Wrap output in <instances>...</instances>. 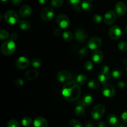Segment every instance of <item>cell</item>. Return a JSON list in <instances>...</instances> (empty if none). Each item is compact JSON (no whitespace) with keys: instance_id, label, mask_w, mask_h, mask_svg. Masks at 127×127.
<instances>
[{"instance_id":"obj_22","label":"cell","mask_w":127,"mask_h":127,"mask_svg":"<svg viewBox=\"0 0 127 127\" xmlns=\"http://www.w3.org/2000/svg\"><path fill=\"white\" fill-rule=\"evenodd\" d=\"M19 27L23 31H27L31 28V24L29 22L26 20H22V21H19Z\"/></svg>"},{"instance_id":"obj_29","label":"cell","mask_w":127,"mask_h":127,"mask_svg":"<svg viewBox=\"0 0 127 127\" xmlns=\"http://www.w3.org/2000/svg\"><path fill=\"white\" fill-rule=\"evenodd\" d=\"M32 123V119L29 117H26L22 120V124L23 126L28 127L31 126Z\"/></svg>"},{"instance_id":"obj_21","label":"cell","mask_w":127,"mask_h":127,"mask_svg":"<svg viewBox=\"0 0 127 127\" xmlns=\"http://www.w3.org/2000/svg\"><path fill=\"white\" fill-rule=\"evenodd\" d=\"M98 79L100 83L101 84H106L110 81V77L108 74H104V73H99L98 76Z\"/></svg>"},{"instance_id":"obj_14","label":"cell","mask_w":127,"mask_h":127,"mask_svg":"<svg viewBox=\"0 0 127 127\" xmlns=\"http://www.w3.org/2000/svg\"><path fill=\"white\" fill-rule=\"evenodd\" d=\"M74 35H75L76 39L78 42H84L88 37V33L86 32L85 30L83 29H78L77 30H76Z\"/></svg>"},{"instance_id":"obj_43","label":"cell","mask_w":127,"mask_h":127,"mask_svg":"<svg viewBox=\"0 0 127 127\" xmlns=\"http://www.w3.org/2000/svg\"><path fill=\"white\" fill-rule=\"evenodd\" d=\"M11 2L14 6H18L22 4V0H11Z\"/></svg>"},{"instance_id":"obj_33","label":"cell","mask_w":127,"mask_h":127,"mask_svg":"<svg viewBox=\"0 0 127 127\" xmlns=\"http://www.w3.org/2000/svg\"><path fill=\"white\" fill-rule=\"evenodd\" d=\"M118 48L122 52H125L127 50V43L125 41H121L118 43Z\"/></svg>"},{"instance_id":"obj_26","label":"cell","mask_w":127,"mask_h":127,"mask_svg":"<svg viewBox=\"0 0 127 127\" xmlns=\"http://www.w3.org/2000/svg\"><path fill=\"white\" fill-rule=\"evenodd\" d=\"M81 7L83 10L85 11H89L91 10L92 9V4L89 1H84L82 2L81 4Z\"/></svg>"},{"instance_id":"obj_17","label":"cell","mask_w":127,"mask_h":127,"mask_svg":"<svg viewBox=\"0 0 127 127\" xmlns=\"http://www.w3.org/2000/svg\"><path fill=\"white\" fill-rule=\"evenodd\" d=\"M107 121L112 127H119L120 125V120L119 117L115 114H110L107 117Z\"/></svg>"},{"instance_id":"obj_51","label":"cell","mask_w":127,"mask_h":127,"mask_svg":"<svg viewBox=\"0 0 127 127\" xmlns=\"http://www.w3.org/2000/svg\"><path fill=\"white\" fill-rule=\"evenodd\" d=\"M1 1H2V2H7L9 0H1Z\"/></svg>"},{"instance_id":"obj_11","label":"cell","mask_w":127,"mask_h":127,"mask_svg":"<svg viewBox=\"0 0 127 127\" xmlns=\"http://www.w3.org/2000/svg\"><path fill=\"white\" fill-rule=\"evenodd\" d=\"M103 95L107 98L113 97L115 95V89L111 84H106L102 89Z\"/></svg>"},{"instance_id":"obj_12","label":"cell","mask_w":127,"mask_h":127,"mask_svg":"<svg viewBox=\"0 0 127 127\" xmlns=\"http://www.w3.org/2000/svg\"><path fill=\"white\" fill-rule=\"evenodd\" d=\"M116 14L113 11H109L104 15V22L107 25H111L116 20Z\"/></svg>"},{"instance_id":"obj_23","label":"cell","mask_w":127,"mask_h":127,"mask_svg":"<svg viewBox=\"0 0 127 127\" xmlns=\"http://www.w3.org/2000/svg\"><path fill=\"white\" fill-rule=\"evenodd\" d=\"M84 112H85V109L83 105H78L74 109V114L78 117L83 116L84 114Z\"/></svg>"},{"instance_id":"obj_47","label":"cell","mask_w":127,"mask_h":127,"mask_svg":"<svg viewBox=\"0 0 127 127\" xmlns=\"http://www.w3.org/2000/svg\"><path fill=\"white\" fill-rule=\"evenodd\" d=\"M60 33H61V30L60 29L57 28V29H56L55 30V31H54L55 35L58 36V35H60Z\"/></svg>"},{"instance_id":"obj_18","label":"cell","mask_w":127,"mask_h":127,"mask_svg":"<svg viewBox=\"0 0 127 127\" xmlns=\"http://www.w3.org/2000/svg\"><path fill=\"white\" fill-rule=\"evenodd\" d=\"M34 127H47L48 124L45 119L42 117H38L35 119L33 122Z\"/></svg>"},{"instance_id":"obj_54","label":"cell","mask_w":127,"mask_h":127,"mask_svg":"<svg viewBox=\"0 0 127 127\" xmlns=\"http://www.w3.org/2000/svg\"></svg>"},{"instance_id":"obj_24","label":"cell","mask_w":127,"mask_h":127,"mask_svg":"<svg viewBox=\"0 0 127 127\" xmlns=\"http://www.w3.org/2000/svg\"><path fill=\"white\" fill-rule=\"evenodd\" d=\"M100 82L97 81L95 79H91L88 83V86L91 89H97L100 87Z\"/></svg>"},{"instance_id":"obj_50","label":"cell","mask_w":127,"mask_h":127,"mask_svg":"<svg viewBox=\"0 0 127 127\" xmlns=\"http://www.w3.org/2000/svg\"><path fill=\"white\" fill-rule=\"evenodd\" d=\"M125 32L127 34V26H125Z\"/></svg>"},{"instance_id":"obj_42","label":"cell","mask_w":127,"mask_h":127,"mask_svg":"<svg viewBox=\"0 0 127 127\" xmlns=\"http://www.w3.org/2000/svg\"><path fill=\"white\" fill-rule=\"evenodd\" d=\"M15 84L18 87L22 86L24 84V81L21 78H19V79H17L15 81Z\"/></svg>"},{"instance_id":"obj_37","label":"cell","mask_w":127,"mask_h":127,"mask_svg":"<svg viewBox=\"0 0 127 127\" xmlns=\"http://www.w3.org/2000/svg\"><path fill=\"white\" fill-rule=\"evenodd\" d=\"M84 68L86 70L91 71L93 68V63L91 62H86L84 64Z\"/></svg>"},{"instance_id":"obj_52","label":"cell","mask_w":127,"mask_h":127,"mask_svg":"<svg viewBox=\"0 0 127 127\" xmlns=\"http://www.w3.org/2000/svg\"><path fill=\"white\" fill-rule=\"evenodd\" d=\"M119 127H127V126H126V125H120Z\"/></svg>"},{"instance_id":"obj_46","label":"cell","mask_w":127,"mask_h":127,"mask_svg":"<svg viewBox=\"0 0 127 127\" xmlns=\"http://www.w3.org/2000/svg\"><path fill=\"white\" fill-rule=\"evenodd\" d=\"M97 127H108V125L104 122H100L98 123Z\"/></svg>"},{"instance_id":"obj_4","label":"cell","mask_w":127,"mask_h":127,"mask_svg":"<svg viewBox=\"0 0 127 127\" xmlns=\"http://www.w3.org/2000/svg\"><path fill=\"white\" fill-rule=\"evenodd\" d=\"M4 20L7 23L14 25L19 22V16L15 11H8L5 13Z\"/></svg>"},{"instance_id":"obj_27","label":"cell","mask_w":127,"mask_h":127,"mask_svg":"<svg viewBox=\"0 0 127 127\" xmlns=\"http://www.w3.org/2000/svg\"><path fill=\"white\" fill-rule=\"evenodd\" d=\"M73 34L71 31H66L63 33V38L67 42H71L73 39Z\"/></svg>"},{"instance_id":"obj_34","label":"cell","mask_w":127,"mask_h":127,"mask_svg":"<svg viewBox=\"0 0 127 127\" xmlns=\"http://www.w3.org/2000/svg\"><path fill=\"white\" fill-rule=\"evenodd\" d=\"M63 0H51V4L55 7H59L63 5Z\"/></svg>"},{"instance_id":"obj_1","label":"cell","mask_w":127,"mask_h":127,"mask_svg":"<svg viewBox=\"0 0 127 127\" xmlns=\"http://www.w3.org/2000/svg\"><path fill=\"white\" fill-rule=\"evenodd\" d=\"M81 90L76 81H70L64 84L62 89V95L65 100L69 102L76 100L79 97Z\"/></svg>"},{"instance_id":"obj_45","label":"cell","mask_w":127,"mask_h":127,"mask_svg":"<svg viewBox=\"0 0 127 127\" xmlns=\"http://www.w3.org/2000/svg\"><path fill=\"white\" fill-rule=\"evenodd\" d=\"M117 86L118 88H120V89H123V88L125 86V82H123V81L119 82V83H117Z\"/></svg>"},{"instance_id":"obj_19","label":"cell","mask_w":127,"mask_h":127,"mask_svg":"<svg viewBox=\"0 0 127 127\" xmlns=\"http://www.w3.org/2000/svg\"><path fill=\"white\" fill-rule=\"evenodd\" d=\"M38 72L35 69H30L25 74V78L28 81H32L38 78Z\"/></svg>"},{"instance_id":"obj_25","label":"cell","mask_w":127,"mask_h":127,"mask_svg":"<svg viewBox=\"0 0 127 127\" xmlns=\"http://www.w3.org/2000/svg\"><path fill=\"white\" fill-rule=\"evenodd\" d=\"M87 79H88V78H87L86 74H81L77 76L76 82L79 85H83V84L86 83Z\"/></svg>"},{"instance_id":"obj_13","label":"cell","mask_w":127,"mask_h":127,"mask_svg":"<svg viewBox=\"0 0 127 127\" xmlns=\"http://www.w3.org/2000/svg\"><path fill=\"white\" fill-rule=\"evenodd\" d=\"M115 10L116 14L119 16H122L126 14L127 8L126 4L124 3V2H118L117 3L115 4Z\"/></svg>"},{"instance_id":"obj_30","label":"cell","mask_w":127,"mask_h":127,"mask_svg":"<svg viewBox=\"0 0 127 127\" xmlns=\"http://www.w3.org/2000/svg\"><path fill=\"white\" fill-rule=\"evenodd\" d=\"M122 75V71L119 70V69H115L111 73V77L113 79H117L118 78H120Z\"/></svg>"},{"instance_id":"obj_28","label":"cell","mask_w":127,"mask_h":127,"mask_svg":"<svg viewBox=\"0 0 127 127\" xmlns=\"http://www.w3.org/2000/svg\"><path fill=\"white\" fill-rule=\"evenodd\" d=\"M31 64L34 68H38L42 64V61L38 58H33L31 61Z\"/></svg>"},{"instance_id":"obj_32","label":"cell","mask_w":127,"mask_h":127,"mask_svg":"<svg viewBox=\"0 0 127 127\" xmlns=\"http://www.w3.org/2000/svg\"><path fill=\"white\" fill-rule=\"evenodd\" d=\"M9 37V33L7 31L4 29H1L0 31V38L1 40H6Z\"/></svg>"},{"instance_id":"obj_16","label":"cell","mask_w":127,"mask_h":127,"mask_svg":"<svg viewBox=\"0 0 127 127\" xmlns=\"http://www.w3.org/2000/svg\"><path fill=\"white\" fill-rule=\"evenodd\" d=\"M32 14V8L29 5H24L20 8L19 14L22 18H27Z\"/></svg>"},{"instance_id":"obj_39","label":"cell","mask_w":127,"mask_h":127,"mask_svg":"<svg viewBox=\"0 0 127 127\" xmlns=\"http://www.w3.org/2000/svg\"><path fill=\"white\" fill-rule=\"evenodd\" d=\"M68 1L69 4L74 7V8H77L80 3L81 0H68Z\"/></svg>"},{"instance_id":"obj_48","label":"cell","mask_w":127,"mask_h":127,"mask_svg":"<svg viewBox=\"0 0 127 127\" xmlns=\"http://www.w3.org/2000/svg\"><path fill=\"white\" fill-rule=\"evenodd\" d=\"M47 2H48V0H38V2L41 5L46 4L47 3Z\"/></svg>"},{"instance_id":"obj_7","label":"cell","mask_w":127,"mask_h":127,"mask_svg":"<svg viewBox=\"0 0 127 127\" xmlns=\"http://www.w3.org/2000/svg\"><path fill=\"white\" fill-rule=\"evenodd\" d=\"M15 64L18 69H24L29 66L30 61L27 57L22 56V57H20L17 58Z\"/></svg>"},{"instance_id":"obj_31","label":"cell","mask_w":127,"mask_h":127,"mask_svg":"<svg viewBox=\"0 0 127 127\" xmlns=\"http://www.w3.org/2000/svg\"><path fill=\"white\" fill-rule=\"evenodd\" d=\"M69 127H83V125L78 120L73 119L70 120L69 122Z\"/></svg>"},{"instance_id":"obj_8","label":"cell","mask_w":127,"mask_h":127,"mask_svg":"<svg viewBox=\"0 0 127 127\" xmlns=\"http://www.w3.org/2000/svg\"><path fill=\"white\" fill-rule=\"evenodd\" d=\"M122 35V30L118 26H114L109 29V35L112 40H118Z\"/></svg>"},{"instance_id":"obj_2","label":"cell","mask_w":127,"mask_h":127,"mask_svg":"<svg viewBox=\"0 0 127 127\" xmlns=\"http://www.w3.org/2000/svg\"><path fill=\"white\" fill-rule=\"evenodd\" d=\"M16 43L13 40L6 41L1 45V52L4 55H11L16 51Z\"/></svg>"},{"instance_id":"obj_36","label":"cell","mask_w":127,"mask_h":127,"mask_svg":"<svg viewBox=\"0 0 127 127\" xmlns=\"http://www.w3.org/2000/svg\"><path fill=\"white\" fill-rule=\"evenodd\" d=\"M93 19V21H94L96 24H99L101 23L102 21V16H100V15L97 14L94 15Z\"/></svg>"},{"instance_id":"obj_35","label":"cell","mask_w":127,"mask_h":127,"mask_svg":"<svg viewBox=\"0 0 127 127\" xmlns=\"http://www.w3.org/2000/svg\"><path fill=\"white\" fill-rule=\"evenodd\" d=\"M7 127H20V124L17 120L12 119L7 123Z\"/></svg>"},{"instance_id":"obj_38","label":"cell","mask_w":127,"mask_h":127,"mask_svg":"<svg viewBox=\"0 0 127 127\" xmlns=\"http://www.w3.org/2000/svg\"><path fill=\"white\" fill-rule=\"evenodd\" d=\"M88 52H89V48L88 47H83L81 49L79 50V54L83 57H86L88 55Z\"/></svg>"},{"instance_id":"obj_3","label":"cell","mask_w":127,"mask_h":127,"mask_svg":"<svg viewBox=\"0 0 127 127\" xmlns=\"http://www.w3.org/2000/svg\"><path fill=\"white\" fill-rule=\"evenodd\" d=\"M105 112V107L102 104H98L94 106L91 112V117L94 120L100 119L104 115Z\"/></svg>"},{"instance_id":"obj_44","label":"cell","mask_w":127,"mask_h":127,"mask_svg":"<svg viewBox=\"0 0 127 127\" xmlns=\"http://www.w3.org/2000/svg\"><path fill=\"white\" fill-rule=\"evenodd\" d=\"M94 124L91 121H87L85 124V127H94Z\"/></svg>"},{"instance_id":"obj_20","label":"cell","mask_w":127,"mask_h":127,"mask_svg":"<svg viewBox=\"0 0 127 127\" xmlns=\"http://www.w3.org/2000/svg\"><path fill=\"white\" fill-rule=\"evenodd\" d=\"M93 101H94L93 97L91 94H86L82 99L81 104L83 105V106H89L93 104Z\"/></svg>"},{"instance_id":"obj_53","label":"cell","mask_w":127,"mask_h":127,"mask_svg":"<svg viewBox=\"0 0 127 127\" xmlns=\"http://www.w3.org/2000/svg\"><path fill=\"white\" fill-rule=\"evenodd\" d=\"M88 1H93V0H88Z\"/></svg>"},{"instance_id":"obj_40","label":"cell","mask_w":127,"mask_h":127,"mask_svg":"<svg viewBox=\"0 0 127 127\" xmlns=\"http://www.w3.org/2000/svg\"><path fill=\"white\" fill-rule=\"evenodd\" d=\"M109 70H110V68L109 66L107 65L103 66L101 70H100V73H104V74H108V73L109 72Z\"/></svg>"},{"instance_id":"obj_10","label":"cell","mask_w":127,"mask_h":127,"mask_svg":"<svg viewBox=\"0 0 127 127\" xmlns=\"http://www.w3.org/2000/svg\"><path fill=\"white\" fill-rule=\"evenodd\" d=\"M57 78L58 81L61 83H66V82L70 81L71 79L73 78V76L69 72L66 71H62L58 72L57 75Z\"/></svg>"},{"instance_id":"obj_5","label":"cell","mask_w":127,"mask_h":127,"mask_svg":"<svg viewBox=\"0 0 127 127\" xmlns=\"http://www.w3.org/2000/svg\"><path fill=\"white\" fill-rule=\"evenodd\" d=\"M55 15L54 10L50 7H46L41 11V18L43 21L48 22L53 18Z\"/></svg>"},{"instance_id":"obj_41","label":"cell","mask_w":127,"mask_h":127,"mask_svg":"<svg viewBox=\"0 0 127 127\" xmlns=\"http://www.w3.org/2000/svg\"><path fill=\"white\" fill-rule=\"evenodd\" d=\"M121 118L122 121L124 122L125 124H127V110L122 113V114L121 115Z\"/></svg>"},{"instance_id":"obj_9","label":"cell","mask_w":127,"mask_h":127,"mask_svg":"<svg viewBox=\"0 0 127 127\" xmlns=\"http://www.w3.org/2000/svg\"><path fill=\"white\" fill-rule=\"evenodd\" d=\"M102 41L100 37H94L91 38L88 42V47L91 50H97L102 45Z\"/></svg>"},{"instance_id":"obj_15","label":"cell","mask_w":127,"mask_h":127,"mask_svg":"<svg viewBox=\"0 0 127 127\" xmlns=\"http://www.w3.org/2000/svg\"><path fill=\"white\" fill-rule=\"evenodd\" d=\"M104 59V53L100 50H95L92 53V60L94 63L99 64L101 63Z\"/></svg>"},{"instance_id":"obj_49","label":"cell","mask_w":127,"mask_h":127,"mask_svg":"<svg viewBox=\"0 0 127 127\" xmlns=\"http://www.w3.org/2000/svg\"><path fill=\"white\" fill-rule=\"evenodd\" d=\"M11 37H12V40L17 39V33H12V35H11Z\"/></svg>"},{"instance_id":"obj_6","label":"cell","mask_w":127,"mask_h":127,"mask_svg":"<svg viewBox=\"0 0 127 127\" xmlns=\"http://www.w3.org/2000/svg\"><path fill=\"white\" fill-rule=\"evenodd\" d=\"M57 22L62 29L67 28L70 24L69 17L64 14H59L57 17Z\"/></svg>"}]
</instances>
